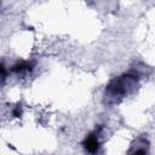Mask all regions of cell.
Masks as SVG:
<instances>
[{
    "mask_svg": "<svg viewBox=\"0 0 155 155\" xmlns=\"http://www.w3.org/2000/svg\"><path fill=\"white\" fill-rule=\"evenodd\" d=\"M136 84V78L132 75H125L117 79H114L109 86L107 87V93L111 98H122L125 94L128 93L131 87Z\"/></svg>",
    "mask_w": 155,
    "mask_h": 155,
    "instance_id": "cell-1",
    "label": "cell"
},
{
    "mask_svg": "<svg viewBox=\"0 0 155 155\" xmlns=\"http://www.w3.org/2000/svg\"><path fill=\"white\" fill-rule=\"evenodd\" d=\"M84 145H85V148H86L87 151H90V153H92V154L96 153V151L98 150V147H99L97 136H96V134H90V136L85 139Z\"/></svg>",
    "mask_w": 155,
    "mask_h": 155,
    "instance_id": "cell-2",
    "label": "cell"
},
{
    "mask_svg": "<svg viewBox=\"0 0 155 155\" xmlns=\"http://www.w3.org/2000/svg\"><path fill=\"white\" fill-rule=\"evenodd\" d=\"M130 155H147V153H145V150L143 148H138V149L133 150Z\"/></svg>",
    "mask_w": 155,
    "mask_h": 155,
    "instance_id": "cell-3",
    "label": "cell"
}]
</instances>
